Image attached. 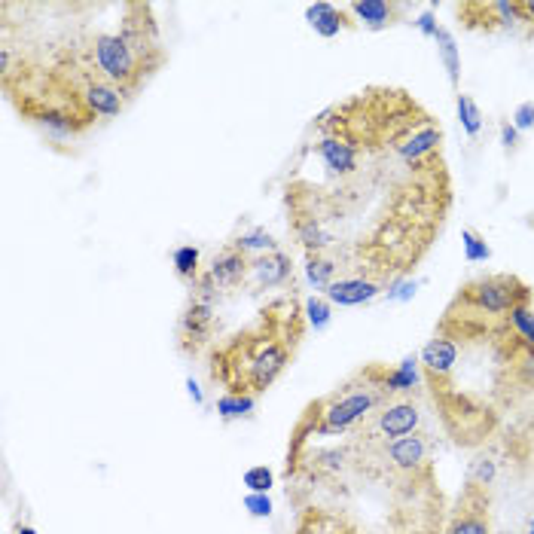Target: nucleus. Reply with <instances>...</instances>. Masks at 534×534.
I'll list each match as a JSON object with an SVG mask.
<instances>
[{"instance_id": "423d86ee", "label": "nucleus", "mask_w": 534, "mask_h": 534, "mask_svg": "<svg viewBox=\"0 0 534 534\" xmlns=\"http://www.w3.org/2000/svg\"><path fill=\"white\" fill-rule=\"evenodd\" d=\"M522 303H534V287L510 272L480 275L464 281L437 321V336L446 339H473L501 330L510 321V312Z\"/></svg>"}, {"instance_id": "7c9ffc66", "label": "nucleus", "mask_w": 534, "mask_h": 534, "mask_svg": "<svg viewBox=\"0 0 534 534\" xmlns=\"http://www.w3.org/2000/svg\"><path fill=\"white\" fill-rule=\"evenodd\" d=\"M513 126H516V132L534 129V101H522V104L513 110Z\"/></svg>"}, {"instance_id": "c756f323", "label": "nucleus", "mask_w": 534, "mask_h": 534, "mask_svg": "<svg viewBox=\"0 0 534 534\" xmlns=\"http://www.w3.org/2000/svg\"><path fill=\"white\" fill-rule=\"evenodd\" d=\"M415 287H419V281H415V278H400L385 293H388L391 303H406V300H412V296H415Z\"/></svg>"}, {"instance_id": "f704fd0d", "label": "nucleus", "mask_w": 534, "mask_h": 534, "mask_svg": "<svg viewBox=\"0 0 534 534\" xmlns=\"http://www.w3.org/2000/svg\"><path fill=\"white\" fill-rule=\"evenodd\" d=\"M13 534H37V531H34V525H28V522H16Z\"/></svg>"}, {"instance_id": "412c9836", "label": "nucleus", "mask_w": 534, "mask_h": 534, "mask_svg": "<svg viewBox=\"0 0 534 534\" xmlns=\"http://www.w3.org/2000/svg\"><path fill=\"white\" fill-rule=\"evenodd\" d=\"M257 406V397H248V394H220L217 397V406L214 412L220 415L223 422H235V419H248Z\"/></svg>"}, {"instance_id": "1a4fd4ad", "label": "nucleus", "mask_w": 534, "mask_h": 534, "mask_svg": "<svg viewBox=\"0 0 534 534\" xmlns=\"http://www.w3.org/2000/svg\"><path fill=\"white\" fill-rule=\"evenodd\" d=\"M443 534H495L492 516V486L464 477V486L446 513Z\"/></svg>"}, {"instance_id": "473e14b6", "label": "nucleus", "mask_w": 534, "mask_h": 534, "mask_svg": "<svg viewBox=\"0 0 534 534\" xmlns=\"http://www.w3.org/2000/svg\"><path fill=\"white\" fill-rule=\"evenodd\" d=\"M501 144H504V150H516L519 147V132H516V126L513 123H501Z\"/></svg>"}, {"instance_id": "bb28decb", "label": "nucleus", "mask_w": 534, "mask_h": 534, "mask_svg": "<svg viewBox=\"0 0 534 534\" xmlns=\"http://www.w3.org/2000/svg\"><path fill=\"white\" fill-rule=\"evenodd\" d=\"M242 507L254 516V519H269L272 516V498H269V492H248L245 495V501H242Z\"/></svg>"}, {"instance_id": "c9c22d12", "label": "nucleus", "mask_w": 534, "mask_h": 534, "mask_svg": "<svg viewBox=\"0 0 534 534\" xmlns=\"http://www.w3.org/2000/svg\"><path fill=\"white\" fill-rule=\"evenodd\" d=\"M525 534H534V516H531V519L525 522Z\"/></svg>"}, {"instance_id": "6ab92c4d", "label": "nucleus", "mask_w": 534, "mask_h": 534, "mask_svg": "<svg viewBox=\"0 0 534 534\" xmlns=\"http://www.w3.org/2000/svg\"><path fill=\"white\" fill-rule=\"evenodd\" d=\"M171 266H174V275L181 278L184 284H196L199 275H202V251L196 245H181V248H174L171 254Z\"/></svg>"}, {"instance_id": "aec40b11", "label": "nucleus", "mask_w": 534, "mask_h": 534, "mask_svg": "<svg viewBox=\"0 0 534 534\" xmlns=\"http://www.w3.org/2000/svg\"><path fill=\"white\" fill-rule=\"evenodd\" d=\"M229 245H235L239 251H245L248 257H251V254H254V257H260V254H272V251H278L275 235H272V232H266L263 226H254V229L242 232L239 239H232Z\"/></svg>"}, {"instance_id": "9b49d317", "label": "nucleus", "mask_w": 534, "mask_h": 534, "mask_svg": "<svg viewBox=\"0 0 534 534\" xmlns=\"http://www.w3.org/2000/svg\"><path fill=\"white\" fill-rule=\"evenodd\" d=\"M290 534H370V531L336 507L306 504V507L296 510Z\"/></svg>"}, {"instance_id": "20e7f679", "label": "nucleus", "mask_w": 534, "mask_h": 534, "mask_svg": "<svg viewBox=\"0 0 534 534\" xmlns=\"http://www.w3.org/2000/svg\"><path fill=\"white\" fill-rule=\"evenodd\" d=\"M394 397H400L394 391V367L373 361L364 364L361 370H354L342 385L306 403L300 419L290 428L284 464L296 461V455L321 437H348L382 403Z\"/></svg>"}, {"instance_id": "f3484780", "label": "nucleus", "mask_w": 534, "mask_h": 534, "mask_svg": "<svg viewBox=\"0 0 534 534\" xmlns=\"http://www.w3.org/2000/svg\"><path fill=\"white\" fill-rule=\"evenodd\" d=\"M306 22L324 40H333L339 31H354V28H358V22L351 19V13L345 7H333V4H324V0H321V4H309L306 7Z\"/></svg>"}, {"instance_id": "ddd939ff", "label": "nucleus", "mask_w": 534, "mask_h": 534, "mask_svg": "<svg viewBox=\"0 0 534 534\" xmlns=\"http://www.w3.org/2000/svg\"><path fill=\"white\" fill-rule=\"evenodd\" d=\"M248 272H251V257L235 245H226L220 254H214L211 266L205 269V275L217 287V293H229V290H239V287L245 290Z\"/></svg>"}, {"instance_id": "0eeeda50", "label": "nucleus", "mask_w": 534, "mask_h": 534, "mask_svg": "<svg viewBox=\"0 0 534 534\" xmlns=\"http://www.w3.org/2000/svg\"><path fill=\"white\" fill-rule=\"evenodd\" d=\"M422 419H425V412H422L419 394L394 397V400L382 403L370 419H364L345 440L364 452H379L400 437L422 431Z\"/></svg>"}, {"instance_id": "a211bd4d", "label": "nucleus", "mask_w": 534, "mask_h": 534, "mask_svg": "<svg viewBox=\"0 0 534 534\" xmlns=\"http://www.w3.org/2000/svg\"><path fill=\"white\" fill-rule=\"evenodd\" d=\"M434 43H437V55H440V62L449 74V86L452 92L458 95L461 92V55H458V46H455V37L449 28L440 25V31L434 34Z\"/></svg>"}, {"instance_id": "f03ea898", "label": "nucleus", "mask_w": 534, "mask_h": 534, "mask_svg": "<svg viewBox=\"0 0 534 534\" xmlns=\"http://www.w3.org/2000/svg\"><path fill=\"white\" fill-rule=\"evenodd\" d=\"M422 382L443 434L461 449L486 446L504 415L534 400V342L507 321L473 339H428L419 351Z\"/></svg>"}, {"instance_id": "7ed1b4c3", "label": "nucleus", "mask_w": 534, "mask_h": 534, "mask_svg": "<svg viewBox=\"0 0 534 534\" xmlns=\"http://www.w3.org/2000/svg\"><path fill=\"white\" fill-rule=\"evenodd\" d=\"M309 333L300 293L290 290L269 300L257 318L208 348V376L226 394H266L296 361Z\"/></svg>"}, {"instance_id": "cd10ccee", "label": "nucleus", "mask_w": 534, "mask_h": 534, "mask_svg": "<svg viewBox=\"0 0 534 534\" xmlns=\"http://www.w3.org/2000/svg\"><path fill=\"white\" fill-rule=\"evenodd\" d=\"M467 477L477 480V483H483V486H492V480H495V461H489L486 455H480L477 461L470 464Z\"/></svg>"}, {"instance_id": "39448f33", "label": "nucleus", "mask_w": 534, "mask_h": 534, "mask_svg": "<svg viewBox=\"0 0 534 534\" xmlns=\"http://www.w3.org/2000/svg\"><path fill=\"white\" fill-rule=\"evenodd\" d=\"M83 62L107 83H113L129 101L144 83L168 62L159 25L150 4H123V22L116 31H98L80 46Z\"/></svg>"}, {"instance_id": "4be33fe9", "label": "nucleus", "mask_w": 534, "mask_h": 534, "mask_svg": "<svg viewBox=\"0 0 534 534\" xmlns=\"http://www.w3.org/2000/svg\"><path fill=\"white\" fill-rule=\"evenodd\" d=\"M306 278L315 290H327L339 278V266L324 254H306Z\"/></svg>"}, {"instance_id": "c85d7f7f", "label": "nucleus", "mask_w": 534, "mask_h": 534, "mask_svg": "<svg viewBox=\"0 0 534 534\" xmlns=\"http://www.w3.org/2000/svg\"><path fill=\"white\" fill-rule=\"evenodd\" d=\"M516 19L525 40H534V0H516Z\"/></svg>"}, {"instance_id": "2f4dec72", "label": "nucleus", "mask_w": 534, "mask_h": 534, "mask_svg": "<svg viewBox=\"0 0 534 534\" xmlns=\"http://www.w3.org/2000/svg\"><path fill=\"white\" fill-rule=\"evenodd\" d=\"M415 28H419L425 37H431L434 40V34L440 31V25H437V16H434V10H425L419 19H415Z\"/></svg>"}, {"instance_id": "a878e982", "label": "nucleus", "mask_w": 534, "mask_h": 534, "mask_svg": "<svg viewBox=\"0 0 534 534\" xmlns=\"http://www.w3.org/2000/svg\"><path fill=\"white\" fill-rule=\"evenodd\" d=\"M242 486L248 492H269L275 486V473L266 467V464H254L245 470V477H242Z\"/></svg>"}, {"instance_id": "b1692460", "label": "nucleus", "mask_w": 534, "mask_h": 534, "mask_svg": "<svg viewBox=\"0 0 534 534\" xmlns=\"http://www.w3.org/2000/svg\"><path fill=\"white\" fill-rule=\"evenodd\" d=\"M461 245H464V260L467 263H486V260H492V248H489V242L483 239L477 229L467 226L461 232Z\"/></svg>"}, {"instance_id": "5701e85b", "label": "nucleus", "mask_w": 534, "mask_h": 534, "mask_svg": "<svg viewBox=\"0 0 534 534\" xmlns=\"http://www.w3.org/2000/svg\"><path fill=\"white\" fill-rule=\"evenodd\" d=\"M455 110H458V120H461V129L467 132V138H477L483 132V110L477 107L470 95L458 92L455 95Z\"/></svg>"}, {"instance_id": "9d476101", "label": "nucleus", "mask_w": 534, "mask_h": 534, "mask_svg": "<svg viewBox=\"0 0 534 534\" xmlns=\"http://www.w3.org/2000/svg\"><path fill=\"white\" fill-rule=\"evenodd\" d=\"M455 19L461 28L477 34H501L519 28L516 0H464V4H455Z\"/></svg>"}, {"instance_id": "f8f14e48", "label": "nucleus", "mask_w": 534, "mask_h": 534, "mask_svg": "<svg viewBox=\"0 0 534 534\" xmlns=\"http://www.w3.org/2000/svg\"><path fill=\"white\" fill-rule=\"evenodd\" d=\"M287 284H293V260H290V254L272 251V254L251 257V272H248V281H245L248 293L278 290V287H287Z\"/></svg>"}, {"instance_id": "72a5a7b5", "label": "nucleus", "mask_w": 534, "mask_h": 534, "mask_svg": "<svg viewBox=\"0 0 534 534\" xmlns=\"http://www.w3.org/2000/svg\"><path fill=\"white\" fill-rule=\"evenodd\" d=\"M187 394H190V400H193L196 406H205V394H202V388H199L196 379H187Z\"/></svg>"}, {"instance_id": "2eb2a0df", "label": "nucleus", "mask_w": 534, "mask_h": 534, "mask_svg": "<svg viewBox=\"0 0 534 534\" xmlns=\"http://www.w3.org/2000/svg\"><path fill=\"white\" fill-rule=\"evenodd\" d=\"M388 287L379 284V281H370V278H358V275H348V278H336L324 296L330 300V306H364V303H373L379 293H385Z\"/></svg>"}, {"instance_id": "6e6552de", "label": "nucleus", "mask_w": 534, "mask_h": 534, "mask_svg": "<svg viewBox=\"0 0 534 534\" xmlns=\"http://www.w3.org/2000/svg\"><path fill=\"white\" fill-rule=\"evenodd\" d=\"M217 287L208 281V275L202 272L199 281L193 284L190 300L177 318L174 327V339H177V351L184 354V358H199L202 351H208L217 339L220 330V318H217Z\"/></svg>"}, {"instance_id": "393cba45", "label": "nucleus", "mask_w": 534, "mask_h": 534, "mask_svg": "<svg viewBox=\"0 0 534 534\" xmlns=\"http://www.w3.org/2000/svg\"><path fill=\"white\" fill-rule=\"evenodd\" d=\"M303 309H306V321H309L312 330L321 333V330L330 327V321H333V306H330L327 296H309V300L303 303Z\"/></svg>"}, {"instance_id": "4468645a", "label": "nucleus", "mask_w": 534, "mask_h": 534, "mask_svg": "<svg viewBox=\"0 0 534 534\" xmlns=\"http://www.w3.org/2000/svg\"><path fill=\"white\" fill-rule=\"evenodd\" d=\"M504 452L510 455V461L519 470L534 473V400L528 403V409L519 415V419L504 431Z\"/></svg>"}, {"instance_id": "dca6fc26", "label": "nucleus", "mask_w": 534, "mask_h": 534, "mask_svg": "<svg viewBox=\"0 0 534 534\" xmlns=\"http://www.w3.org/2000/svg\"><path fill=\"white\" fill-rule=\"evenodd\" d=\"M345 10L358 28L364 25L367 31H385L403 16V4H394V0H354V4H345Z\"/></svg>"}, {"instance_id": "f257e3e1", "label": "nucleus", "mask_w": 534, "mask_h": 534, "mask_svg": "<svg viewBox=\"0 0 534 534\" xmlns=\"http://www.w3.org/2000/svg\"><path fill=\"white\" fill-rule=\"evenodd\" d=\"M336 107L364 141L361 168L339 184L287 177V223L306 254L339 266V278L391 287L428 257L452 211L446 135L437 116L397 86H370Z\"/></svg>"}]
</instances>
